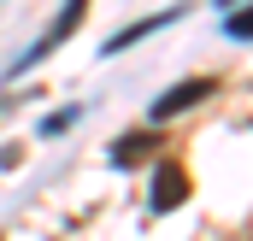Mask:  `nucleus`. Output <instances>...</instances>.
<instances>
[{"label": "nucleus", "mask_w": 253, "mask_h": 241, "mask_svg": "<svg viewBox=\"0 0 253 241\" xmlns=\"http://www.w3.org/2000/svg\"><path fill=\"white\" fill-rule=\"evenodd\" d=\"M189 200V171L177 165V159H165L159 171H153V212H177Z\"/></svg>", "instance_id": "obj_3"}, {"label": "nucleus", "mask_w": 253, "mask_h": 241, "mask_svg": "<svg viewBox=\"0 0 253 241\" xmlns=\"http://www.w3.org/2000/svg\"><path fill=\"white\" fill-rule=\"evenodd\" d=\"M153 147H159V135H153V129H129V135H118V141H112V165H118V171H129V165L153 159Z\"/></svg>", "instance_id": "obj_4"}, {"label": "nucleus", "mask_w": 253, "mask_h": 241, "mask_svg": "<svg viewBox=\"0 0 253 241\" xmlns=\"http://www.w3.org/2000/svg\"><path fill=\"white\" fill-rule=\"evenodd\" d=\"M218 6H236V0H218Z\"/></svg>", "instance_id": "obj_8"}, {"label": "nucleus", "mask_w": 253, "mask_h": 241, "mask_svg": "<svg viewBox=\"0 0 253 241\" xmlns=\"http://www.w3.org/2000/svg\"><path fill=\"white\" fill-rule=\"evenodd\" d=\"M83 12H88V0H65V6H59V18L47 24V36H42V41H36V47H30L24 59L12 65V77H24L30 65H42V59H47V53H53L59 41H71V36H77V24H83Z\"/></svg>", "instance_id": "obj_1"}, {"label": "nucleus", "mask_w": 253, "mask_h": 241, "mask_svg": "<svg viewBox=\"0 0 253 241\" xmlns=\"http://www.w3.org/2000/svg\"><path fill=\"white\" fill-rule=\"evenodd\" d=\"M224 30H230V41H248V36H253V12H248V6H236V12L224 18Z\"/></svg>", "instance_id": "obj_6"}, {"label": "nucleus", "mask_w": 253, "mask_h": 241, "mask_svg": "<svg viewBox=\"0 0 253 241\" xmlns=\"http://www.w3.org/2000/svg\"><path fill=\"white\" fill-rule=\"evenodd\" d=\"M206 94H218V77H189V82L165 88V94L153 100V123H165V118H177V112H189V106H200Z\"/></svg>", "instance_id": "obj_2"}, {"label": "nucleus", "mask_w": 253, "mask_h": 241, "mask_svg": "<svg viewBox=\"0 0 253 241\" xmlns=\"http://www.w3.org/2000/svg\"><path fill=\"white\" fill-rule=\"evenodd\" d=\"M77 118H83V106H65V112H53V118L42 123V135H65V129H71Z\"/></svg>", "instance_id": "obj_7"}, {"label": "nucleus", "mask_w": 253, "mask_h": 241, "mask_svg": "<svg viewBox=\"0 0 253 241\" xmlns=\"http://www.w3.org/2000/svg\"><path fill=\"white\" fill-rule=\"evenodd\" d=\"M171 18H177V12H159V18H147V24H135V30H118V36H112V41H106L100 53H124V47H135L141 36H153V30H165Z\"/></svg>", "instance_id": "obj_5"}]
</instances>
